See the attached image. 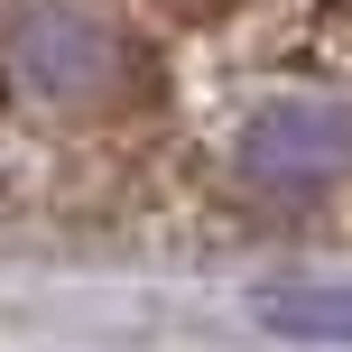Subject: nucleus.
I'll list each match as a JSON object with an SVG mask.
<instances>
[{
    "label": "nucleus",
    "mask_w": 352,
    "mask_h": 352,
    "mask_svg": "<svg viewBox=\"0 0 352 352\" xmlns=\"http://www.w3.org/2000/svg\"><path fill=\"white\" fill-rule=\"evenodd\" d=\"M250 316H260L269 334H287V343L352 352V278H278V287L250 297Z\"/></svg>",
    "instance_id": "nucleus-3"
},
{
    "label": "nucleus",
    "mask_w": 352,
    "mask_h": 352,
    "mask_svg": "<svg viewBox=\"0 0 352 352\" xmlns=\"http://www.w3.org/2000/svg\"><path fill=\"white\" fill-rule=\"evenodd\" d=\"M232 176L250 195H278V204L334 195L352 176V102H334V93H269L232 130Z\"/></svg>",
    "instance_id": "nucleus-2"
},
{
    "label": "nucleus",
    "mask_w": 352,
    "mask_h": 352,
    "mask_svg": "<svg viewBox=\"0 0 352 352\" xmlns=\"http://www.w3.org/2000/svg\"><path fill=\"white\" fill-rule=\"evenodd\" d=\"M0 74H10L19 102L74 121V111H111L130 93L140 47H130L121 19L84 10V0H37V10L10 28V47H0Z\"/></svg>",
    "instance_id": "nucleus-1"
}]
</instances>
